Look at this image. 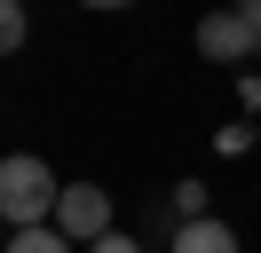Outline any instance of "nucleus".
Instances as JSON below:
<instances>
[{"label":"nucleus","mask_w":261,"mask_h":253,"mask_svg":"<svg viewBox=\"0 0 261 253\" xmlns=\"http://www.w3.org/2000/svg\"><path fill=\"white\" fill-rule=\"evenodd\" d=\"M87 253H150V245H143V237H127V230H111V237H95Z\"/></svg>","instance_id":"6e6552de"},{"label":"nucleus","mask_w":261,"mask_h":253,"mask_svg":"<svg viewBox=\"0 0 261 253\" xmlns=\"http://www.w3.org/2000/svg\"><path fill=\"white\" fill-rule=\"evenodd\" d=\"M198 56H206V63H245V56H253V32H245V16H238V8L198 16Z\"/></svg>","instance_id":"7ed1b4c3"},{"label":"nucleus","mask_w":261,"mask_h":253,"mask_svg":"<svg viewBox=\"0 0 261 253\" xmlns=\"http://www.w3.org/2000/svg\"><path fill=\"white\" fill-rule=\"evenodd\" d=\"M24 40H32V16H24V0H0V56H16Z\"/></svg>","instance_id":"423d86ee"},{"label":"nucleus","mask_w":261,"mask_h":253,"mask_svg":"<svg viewBox=\"0 0 261 253\" xmlns=\"http://www.w3.org/2000/svg\"><path fill=\"white\" fill-rule=\"evenodd\" d=\"M0 253H80V245H71L56 221H40V230H8V245H0Z\"/></svg>","instance_id":"39448f33"},{"label":"nucleus","mask_w":261,"mask_h":253,"mask_svg":"<svg viewBox=\"0 0 261 253\" xmlns=\"http://www.w3.org/2000/svg\"><path fill=\"white\" fill-rule=\"evenodd\" d=\"M206 214H214V206H206V182H198V174L174 182V230H182V221H206Z\"/></svg>","instance_id":"0eeeda50"},{"label":"nucleus","mask_w":261,"mask_h":253,"mask_svg":"<svg viewBox=\"0 0 261 253\" xmlns=\"http://www.w3.org/2000/svg\"><path fill=\"white\" fill-rule=\"evenodd\" d=\"M56 230H64L80 253L95 245V237H111V230H119L111 190H103V182H64V198H56Z\"/></svg>","instance_id":"f03ea898"},{"label":"nucleus","mask_w":261,"mask_h":253,"mask_svg":"<svg viewBox=\"0 0 261 253\" xmlns=\"http://www.w3.org/2000/svg\"><path fill=\"white\" fill-rule=\"evenodd\" d=\"M80 8H135V0H80Z\"/></svg>","instance_id":"9d476101"},{"label":"nucleus","mask_w":261,"mask_h":253,"mask_svg":"<svg viewBox=\"0 0 261 253\" xmlns=\"http://www.w3.org/2000/svg\"><path fill=\"white\" fill-rule=\"evenodd\" d=\"M238 16H245V32H253V56H261V0H238Z\"/></svg>","instance_id":"1a4fd4ad"},{"label":"nucleus","mask_w":261,"mask_h":253,"mask_svg":"<svg viewBox=\"0 0 261 253\" xmlns=\"http://www.w3.org/2000/svg\"><path fill=\"white\" fill-rule=\"evenodd\" d=\"M166 253H245V245H238V230H229L222 214H206V221H182Z\"/></svg>","instance_id":"20e7f679"},{"label":"nucleus","mask_w":261,"mask_h":253,"mask_svg":"<svg viewBox=\"0 0 261 253\" xmlns=\"http://www.w3.org/2000/svg\"><path fill=\"white\" fill-rule=\"evenodd\" d=\"M56 198H64V182H56L48 158H32V150H8V158H0V221H8V230L56 221Z\"/></svg>","instance_id":"f257e3e1"},{"label":"nucleus","mask_w":261,"mask_h":253,"mask_svg":"<svg viewBox=\"0 0 261 253\" xmlns=\"http://www.w3.org/2000/svg\"><path fill=\"white\" fill-rule=\"evenodd\" d=\"M0 245H8V221H0Z\"/></svg>","instance_id":"9b49d317"}]
</instances>
